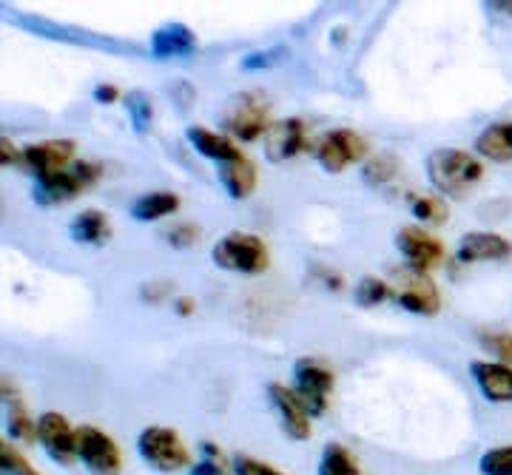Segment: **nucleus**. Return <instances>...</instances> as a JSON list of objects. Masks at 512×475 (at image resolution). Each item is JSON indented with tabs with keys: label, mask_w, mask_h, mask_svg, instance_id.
<instances>
[{
	"label": "nucleus",
	"mask_w": 512,
	"mask_h": 475,
	"mask_svg": "<svg viewBox=\"0 0 512 475\" xmlns=\"http://www.w3.org/2000/svg\"><path fill=\"white\" fill-rule=\"evenodd\" d=\"M427 177L447 197H464L484 180V163L461 148H436L427 157Z\"/></svg>",
	"instance_id": "1"
},
{
	"label": "nucleus",
	"mask_w": 512,
	"mask_h": 475,
	"mask_svg": "<svg viewBox=\"0 0 512 475\" xmlns=\"http://www.w3.org/2000/svg\"><path fill=\"white\" fill-rule=\"evenodd\" d=\"M103 177V165L92 160H74L72 168L57 171L49 177H35L32 194L37 205H63L74 200L77 194H83L86 188H92Z\"/></svg>",
	"instance_id": "2"
},
{
	"label": "nucleus",
	"mask_w": 512,
	"mask_h": 475,
	"mask_svg": "<svg viewBox=\"0 0 512 475\" xmlns=\"http://www.w3.org/2000/svg\"><path fill=\"white\" fill-rule=\"evenodd\" d=\"M214 262L222 271H234V274L256 276L265 274L271 265V254L268 245L256 234H245V231H234L214 245Z\"/></svg>",
	"instance_id": "3"
},
{
	"label": "nucleus",
	"mask_w": 512,
	"mask_h": 475,
	"mask_svg": "<svg viewBox=\"0 0 512 475\" xmlns=\"http://www.w3.org/2000/svg\"><path fill=\"white\" fill-rule=\"evenodd\" d=\"M271 103L259 92L237 94L222 111V128L242 143H254L271 131Z\"/></svg>",
	"instance_id": "4"
},
{
	"label": "nucleus",
	"mask_w": 512,
	"mask_h": 475,
	"mask_svg": "<svg viewBox=\"0 0 512 475\" xmlns=\"http://www.w3.org/2000/svg\"><path fill=\"white\" fill-rule=\"evenodd\" d=\"M137 450L151 470L157 473H177L191 464V450L185 447V441L168 430V427H146L137 436Z\"/></svg>",
	"instance_id": "5"
},
{
	"label": "nucleus",
	"mask_w": 512,
	"mask_h": 475,
	"mask_svg": "<svg viewBox=\"0 0 512 475\" xmlns=\"http://www.w3.org/2000/svg\"><path fill=\"white\" fill-rule=\"evenodd\" d=\"M293 379H296V393L302 404L308 407L311 416H322L328 410V396L333 393L336 376L322 359L305 356L293 365Z\"/></svg>",
	"instance_id": "6"
},
{
	"label": "nucleus",
	"mask_w": 512,
	"mask_h": 475,
	"mask_svg": "<svg viewBox=\"0 0 512 475\" xmlns=\"http://www.w3.org/2000/svg\"><path fill=\"white\" fill-rule=\"evenodd\" d=\"M393 299L399 302V308H404L407 313H419V316H433L441 308L436 282L416 268H399L396 271Z\"/></svg>",
	"instance_id": "7"
},
{
	"label": "nucleus",
	"mask_w": 512,
	"mask_h": 475,
	"mask_svg": "<svg viewBox=\"0 0 512 475\" xmlns=\"http://www.w3.org/2000/svg\"><path fill=\"white\" fill-rule=\"evenodd\" d=\"M77 458L86 464L92 475H120L123 473V456L111 436L97 427H80L77 430Z\"/></svg>",
	"instance_id": "8"
},
{
	"label": "nucleus",
	"mask_w": 512,
	"mask_h": 475,
	"mask_svg": "<svg viewBox=\"0 0 512 475\" xmlns=\"http://www.w3.org/2000/svg\"><path fill=\"white\" fill-rule=\"evenodd\" d=\"M365 154V137H359V134L350 131V128H333V131H328V134L316 143V160H319V165H322L325 171H330V174L345 171L348 165L359 163Z\"/></svg>",
	"instance_id": "9"
},
{
	"label": "nucleus",
	"mask_w": 512,
	"mask_h": 475,
	"mask_svg": "<svg viewBox=\"0 0 512 475\" xmlns=\"http://www.w3.org/2000/svg\"><path fill=\"white\" fill-rule=\"evenodd\" d=\"M268 396H271V404H274V410L279 413V419H282V430H285V436L293 441L311 439L313 416L308 413V407L302 404L299 393H296L293 387L271 382L268 384Z\"/></svg>",
	"instance_id": "10"
},
{
	"label": "nucleus",
	"mask_w": 512,
	"mask_h": 475,
	"mask_svg": "<svg viewBox=\"0 0 512 475\" xmlns=\"http://www.w3.org/2000/svg\"><path fill=\"white\" fill-rule=\"evenodd\" d=\"M37 439L57 464H72L77 458V430L63 413H43L37 419Z\"/></svg>",
	"instance_id": "11"
},
{
	"label": "nucleus",
	"mask_w": 512,
	"mask_h": 475,
	"mask_svg": "<svg viewBox=\"0 0 512 475\" xmlns=\"http://www.w3.org/2000/svg\"><path fill=\"white\" fill-rule=\"evenodd\" d=\"M396 245L407 259V268H416V271H424V274L433 271L444 259V245L433 234H427L424 228H416V225L402 228L399 237H396Z\"/></svg>",
	"instance_id": "12"
},
{
	"label": "nucleus",
	"mask_w": 512,
	"mask_h": 475,
	"mask_svg": "<svg viewBox=\"0 0 512 475\" xmlns=\"http://www.w3.org/2000/svg\"><path fill=\"white\" fill-rule=\"evenodd\" d=\"M74 154H77L74 140H43V143L23 148V165L35 177H49L57 171H66L74 160Z\"/></svg>",
	"instance_id": "13"
},
{
	"label": "nucleus",
	"mask_w": 512,
	"mask_h": 475,
	"mask_svg": "<svg viewBox=\"0 0 512 475\" xmlns=\"http://www.w3.org/2000/svg\"><path fill=\"white\" fill-rule=\"evenodd\" d=\"M305 148H308V128L299 117H285V120L274 123L271 131L265 134V154L271 163L293 160Z\"/></svg>",
	"instance_id": "14"
},
{
	"label": "nucleus",
	"mask_w": 512,
	"mask_h": 475,
	"mask_svg": "<svg viewBox=\"0 0 512 475\" xmlns=\"http://www.w3.org/2000/svg\"><path fill=\"white\" fill-rule=\"evenodd\" d=\"M510 254L512 242L495 231H470L458 245V262H498Z\"/></svg>",
	"instance_id": "15"
},
{
	"label": "nucleus",
	"mask_w": 512,
	"mask_h": 475,
	"mask_svg": "<svg viewBox=\"0 0 512 475\" xmlns=\"http://www.w3.org/2000/svg\"><path fill=\"white\" fill-rule=\"evenodd\" d=\"M470 373L487 402H512V367L501 362H473Z\"/></svg>",
	"instance_id": "16"
},
{
	"label": "nucleus",
	"mask_w": 512,
	"mask_h": 475,
	"mask_svg": "<svg viewBox=\"0 0 512 475\" xmlns=\"http://www.w3.org/2000/svg\"><path fill=\"white\" fill-rule=\"evenodd\" d=\"M188 143L197 148L202 157H208V160H217L220 165L245 160V154L239 151V146L234 143V140H231V137L217 134V131H208V128H202V126L188 128Z\"/></svg>",
	"instance_id": "17"
},
{
	"label": "nucleus",
	"mask_w": 512,
	"mask_h": 475,
	"mask_svg": "<svg viewBox=\"0 0 512 475\" xmlns=\"http://www.w3.org/2000/svg\"><path fill=\"white\" fill-rule=\"evenodd\" d=\"M197 49V35L183 26V23H168L163 29H157L151 37V55L168 60V57H185Z\"/></svg>",
	"instance_id": "18"
},
{
	"label": "nucleus",
	"mask_w": 512,
	"mask_h": 475,
	"mask_svg": "<svg viewBox=\"0 0 512 475\" xmlns=\"http://www.w3.org/2000/svg\"><path fill=\"white\" fill-rule=\"evenodd\" d=\"M3 404H6V410H9V436L12 439L23 441V444H35L37 439V421H32L29 416V410L23 407V399H20L18 387L12 379H3Z\"/></svg>",
	"instance_id": "19"
},
{
	"label": "nucleus",
	"mask_w": 512,
	"mask_h": 475,
	"mask_svg": "<svg viewBox=\"0 0 512 475\" xmlns=\"http://www.w3.org/2000/svg\"><path fill=\"white\" fill-rule=\"evenodd\" d=\"M69 234H72L74 242H83V245H103L111 239L109 214L97 211V208H86L74 217Z\"/></svg>",
	"instance_id": "20"
},
{
	"label": "nucleus",
	"mask_w": 512,
	"mask_h": 475,
	"mask_svg": "<svg viewBox=\"0 0 512 475\" xmlns=\"http://www.w3.org/2000/svg\"><path fill=\"white\" fill-rule=\"evenodd\" d=\"M177 211H180V197L174 191H151L131 205V217L140 222L163 220V217L177 214Z\"/></svg>",
	"instance_id": "21"
},
{
	"label": "nucleus",
	"mask_w": 512,
	"mask_h": 475,
	"mask_svg": "<svg viewBox=\"0 0 512 475\" xmlns=\"http://www.w3.org/2000/svg\"><path fill=\"white\" fill-rule=\"evenodd\" d=\"M220 180L225 185V191L234 197V200H245L251 191L256 188V165L245 157L237 163H228L220 168Z\"/></svg>",
	"instance_id": "22"
},
{
	"label": "nucleus",
	"mask_w": 512,
	"mask_h": 475,
	"mask_svg": "<svg viewBox=\"0 0 512 475\" xmlns=\"http://www.w3.org/2000/svg\"><path fill=\"white\" fill-rule=\"evenodd\" d=\"M316 475H362V467L356 456L350 453L345 444L333 441L322 450V458H319V470Z\"/></svg>",
	"instance_id": "23"
},
{
	"label": "nucleus",
	"mask_w": 512,
	"mask_h": 475,
	"mask_svg": "<svg viewBox=\"0 0 512 475\" xmlns=\"http://www.w3.org/2000/svg\"><path fill=\"white\" fill-rule=\"evenodd\" d=\"M476 154H481L484 160H493V163H510L512 160V146L504 134V126L495 123L487 131H481L476 140Z\"/></svg>",
	"instance_id": "24"
},
{
	"label": "nucleus",
	"mask_w": 512,
	"mask_h": 475,
	"mask_svg": "<svg viewBox=\"0 0 512 475\" xmlns=\"http://www.w3.org/2000/svg\"><path fill=\"white\" fill-rule=\"evenodd\" d=\"M399 174H402V163H399L393 154H376V157H370V163L365 165L367 183L373 185L396 183Z\"/></svg>",
	"instance_id": "25"
},
{
	"label": "nucleus",
	"mask_w": 512,
	"mask_h": 475,
	"mask_svg": "<svg viewBox=\"0 0 512 475\" xmlns=\"http://www.w3.org/2000/svg\"><path fill=\"white\" fill-rule=\"evenodd\" d=\"M353 296H356V302H359L362 308H376V305H382L387 299H393V285H387L379 276H365V279L356 285Z\"/></svg>",
	"instance_id": "26"
},
{
	"label": "nucleus",
	"mask_w": 512,
	"mask_h": 475,
	"mask_svg": "<svg viewBox=\"0 0 512 475\" xmlns=\"http://www.w3.org/2000/svg\"><path fill=\"white\" fill-rule=\"evenodd\" d=\"M410 211L416 214V220L430 222V225H444V222L450 220V208H447V202L439 200V197H427V194L413 197V202H410Z\"/></svg>",
	"instance_id": "27"
},
{
	"label": "nucleus",
	"mask_w": 512,
	"mask_h": 475,
	"mask_svg": "<svg viewBox=\"0 0 512 475\" xmlns=\"http://www.w3.org/2000/svg\"><path fill=\"white\" fill-rule=\"evenodd\" d=\"M128 117H131V126L134 131L146 134L148 126H151V117H154V106H151V97L143 92H131L126 97Z\"/></svg>",
	"instance_id": "28"
},
{
	"label": "nucleus",
	"mask_w": 512,
	"mask_h": 475,
	"mask_svg": "<svg viewBox=\"0 0 512 475\" xmlns=\"http://www.w3.org/2000/svg\"><path fill=\"white\" fill-rule=\"evenodd\" d=\"M0 470H3V475H43L37 473L35 464H29L23 458L15 444H6V439L0 441Z\"/></svg>",
	"instance_id": "29"
},
{
	"label": "nucleus",
	"mask_w": 512,
	"mask_h": 475,
	"mask_svg": "<svg viewBox=\"0 0 512 475\" xmlns=\"http://www.w3.org/2000/svg\"><path fill=\"white\" fill-rule=\"evenodd\" d=\"M481 475H512V444L507 447H493L478 458Z\"/></svg>",
	"instance_id": "30"
},
{
	"label": "nucleus",
	"mask_w": 512,
	"mask_h": 475,
	"mask_svg": "<svg viewBox=\"0 0 512 475\" xmlns=\"http://www.w3.org/2000/svg\"><path fill=\"white\" fill-rule=\"evenodd\" d=\"M481 345L501 359V365L512 367V333H481Z\"/></svg>",
	"instance_id": "31"
},
{
	"label": "nucleus",
	"mask_w": 512,
	"mask_h": 475,
	"mask_svg": "<svg viewBox=\"0 0 512 475\" xmlns=\"http://www.w3.org/2000/svg\"><path fill=\"white\" fill-rule=\"evenodd\" d=\"M202 450H205V461L200 464H194L191 467V475H228L225 470V458H222L220 447L217 444H202Z\"/></svg>",
	"instance_id": "32"
},
{
	"label": "nucleus",
	"mask_w": 512,
	"mask_h": 475,
	"mask_svg": "<svg viewBox=\"0 0 512 475\" xmlns=\"http://www.w3.org/2000/svg\"><path fill=\"white\" fill-rule=\"evenodd\" d=\"M165 239H168L174 248H191V245H197V239H200V228H197L194 222H177V225H171V228L165 231Z\"/></svg>",
	"instance_id": "33"
},
{
	"label": "nucleus",
	"mask_w": 512,
	"mask_h": 475,
	"mask_svg": "<svg viewBox=\"0 0 512 475\" xmlns=\"http://www.w3.org/2000/svg\"><path fill=\"white\" fill-rule=\"evenodd\" d=\"M234 475H285L282 470H276L271 464L259 461L251 456H237L234 458Z\"/></svg>",
	"instance_id": "34"
},
{
	"label": "nucleus",
	"mask_w": 512,
	"mask_h": 475,
	"mask_svg": "<svg viewBox=\"0 0 512 475\" xmlns=\"http://www.w3.org/2000/svg\"><path fill=\"white\" fill-rule=\"evenodd\" d=\"M0 163L3 165H20L23 163V151L15 148L9 137H0Z\"/></svg>",
	"instance_id": "35"
},
{
	"label": "nucleus",
	"mask_w": 512,
	"mask_h": 475,
	"mask_svg": "<svg viewBox=\"0 0 512 475\" xmlns=\"http://www.w3.org/2000/svg\"><path fill=\"white\" fill-rule=\"evenodd\" d=\"M94 100H97V103H103V106H111V103H117V100H120V89H117V86H111V83H103V86H97V89H94Z\"/></svg>",
	"instance_id": "36"
},
{
	"label": "nucleus",
	"mask_w": 512,
	"mask_h": 475,
	"mask_svg": "<svg viewBox=\"0 0 512 475\" xmlns=\"http://www.w3.org/2000/svg\"><path fill=\"white\" fill-rule=\"evenodd\" d=\"M165 296H168V285H163V282L143 288V299H146V302H160Z\"/></svg>",
	"instance_id": "37"
},
{
	"label": "nucleus",
	"mask_w": 512,
	"mask_h": 475,
	"mask_svg": "<svg viewBox=\"0 0 512 475\" xmlns=\"http://www.w3.org/2000/svg\"><path fill=\"white\" fill-rule=\"evenodd\" d=\"M174 311L180 313V316H191V313L197 311V302H194V299H188V296H180V299L174 302Z\"/></svg>",
	"instance_id": "38"
},
{
	"label": "nucleus",
	"mask_w": 512,
	"mask_h": 475,
	"mask_svg": "<svg viewBox=\"0 0 512 475\" xmlns=\"http://www.w3.org/2000/svg\"><path fill=\"white\" fill-rule=\"evenodd\" d=\"M322 282L328 285L330 291H342V285H345V282H342V276L333 274V271H322Z\"/></svg>",
	"instance_id": "39"
},
{
	"label": "nucleus",
	"mask_w": 512,
	"mask_h": 475,
	"mask_svg": "<svg viewBox=\"0 0 512 475\" xmlns=\"http://www.w3.org/2000/svg\"><path fill=\"white\" fill-rule=\"evenodd\" d=\"M490 9H495V12H504V15H512V3H493Z\"/></svg>",
	"instance_id": "40"
}]
</instances>
